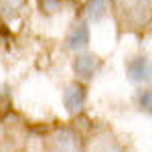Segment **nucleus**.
Instances as JSON below:
<instances>
[{
    "label": "nucleus",
    "instance_id": "obj_4",
    "mask_svg": "<svg viewBox=\"0 0 152 152\" xmlns=\"http://www.w3.org/2000/svg\"><path fill=\"white\" fill-rule=\"evenodd\" d=\"M85 97H87L85 87L79 85V83H73V85H69L63 91V105H65V110L69 114H77L83 105H85Z\"/></svg>",
    "mask_w": 152,
    "mask_h": 152
},
{
    "label": "nucleus",
    "instance_id": "obj_5",
    "mask_svg": "<svg viewBox=\"0 0 152 152\" xmlns=\"http://www.w3.org/2000/svg\"><path fill=\"white\" fill-rule=\"evenodd\" d=\"M110 12V0H87L85 2V18L89 23H102Z\"/></svg>",
    "mask_w": 152,
    "mask_h": 152
},
{
    "label": "nucleus",
    "instance_id": "obj_1",
    "mask_svg": "<svg viewBox=\"0 0 152 152\" xmlns=\"http://www.w3.org/2000/svg\"><path fill=\"white\" fill-rule=\"evenodd\" d=\"M126 77L136 85L152 81V61L146 55H134L126 61Z\"/></svg>",
    "mask_w": 152,
    "mask_h": 152
},
{
    "label": "nucleus",
    "instance_id": "obj_8",
    "mask_svg": "<svg viewBox=\"0 0 152 152\" xmlns=\"http://www.w3.org/2000/svg\"><path fill=\"white\" fill-rule=\"evenodd\" d=\"M59 6H61V2L59 0H41V8L45 12H57L59 10Z\"/></svg>",
    "mask_w": 152,
    "mask_h": 152
},
{
    "label": "nucleus",
    "instance_id": "obj_2",
    "mask_svg": "<svg viewBox=\"0 0 152 152\" xmlns=\"http://www.w3.org/2000/svg\"><path fill=\"white\" fill-rule=\"evenodd\" d=\"M71 67H73V73L79 79L89 81V79H94L97 75V71L102 69V61L91 53H77L73 63H71Z\"/></svg>",
    "mask_w": 152,
    "mask_h": 152
},
{
    "label": "nucleus",
    "instance_id": "obj_3",
    "mask_svg": "<svg viewBox=\"0 0 152 152\" xmlns=\"http://www.w3.org/2000/svg\"><path fill=\"white\" fill-rule=\"evenodd\" d=\"M89 41H91V31H89V26L85 23L73 24V28L67 33V39H65L67 49L69 51H75V53L85 51V49L89 47Z\"/></svg>",
    "mask_w": 152,
    "mask_h": 152
},
{
    "label": "nucleus",
    "instance_id": "obj_7",
    "mask_svg": "<svg viewBox=\"0 0 152 152\" xmlns=\"http://www.w3.org/2000/svg\"><path fill=\"white\" fill-rule=\"evenodd\" d=\"M16 8H18V2H12V0H2L0 2V10L4 12L6 16H12L16 12Z\"/></svg>",
    "mask_w": 152,
    "mask_h": 152
},
{
    "label": "nucleus",
    "instance_id": "obj_6",
    "mask_svg": "<svg viewBox=\"0 0 152 152\" xmlns=\"http://www.w3.org/2000/svg\"><path fill=\"white\" fill-rule=\"evenodd\" d=\"M136 105L140 112L152 116V87H140L136 91Z\"/></svg>",
    "mask_w": 152,
    "mask_h": 152
}]
</instances>
